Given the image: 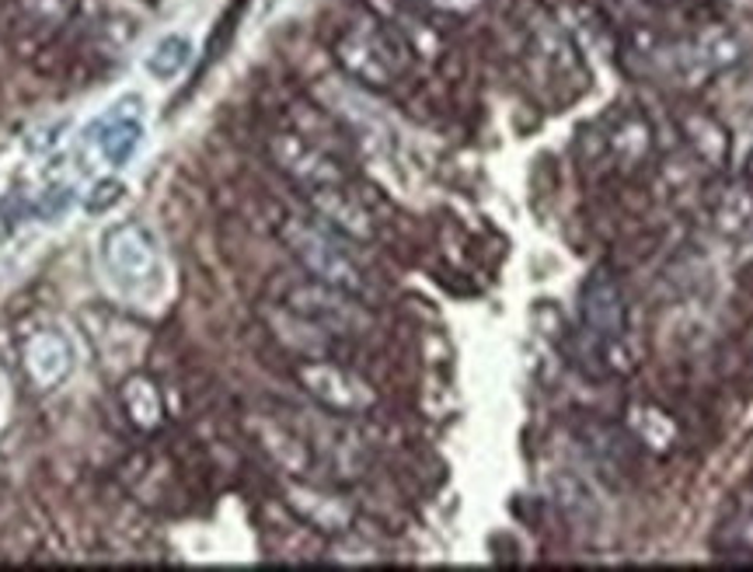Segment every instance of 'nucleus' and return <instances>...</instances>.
<instances>
[{
  "label": "nucleus",
  "instance_id": "obj_9",
  "mask_svg": "<svg viewBox=\"0 0 753 572\" xmlns=\"http://www.w3.org/2000/svg\"><path fill=\"white\" fill-rule=\"evenodd\" d=\"M308 202H311L314 217L321 223H329V228L339 231L342 238H350V241H370L374 238L370 210L363 207L345 182L329 186V189H318V193H308Z\"/></svg>",
  "mask_w": 753,
  "mask_h": 572
},
{
  "label": "nucleus",
  "instance_id": "obj_4",
  "mask_svg": "<svg viewBox=\"0 0 753 572\" xmlns=\"http://www.w3.org/2000/svg\"><path fill=\"white\" fill-rule=\"evenodd\" d=\"M405 53L409 50L398 43V35L380 29L377 22H356L335 43V59L342 64V70L370 88L391 85L405 70Z\"/></svg>",
  "mask_w": 753,
  "mask_h": 572
},
{
  "label": "nucleus",
  "instance_id": "obj_2",
  "mask_svg": "<svg viewBox=\"0 0 753 572\" xmlns=\"http://www.w3.org/2000/svg\"><path fill=\"white\" fill-rule=\"evenodd\" d=\"M279 241L287 244V252L303 265V273L311 279L339 286V290H350L356 297L370 294V279H366L363 265L345 249L342 234L332 231L329 223L290 213L279 223Z\"/></svg>",
  "mask_w": 753,
  "mask_h": 572
},
{
  "label": "nucleus",
  "instance_id": "obj_22",
  "mask_svg": "<svg viewBox=\"0 0 753 572\" xmlns=\"http://www.w3.org/2000/svg\"><path fill=\"white\" fill-rule=\"evenodd\" d=\"M401 4H405V0H370V8H374L380 18H391V14H398V11H401Z\"/></svg>",
  "mask_w": 753,
  "mask_h": 572
},
{
  "label": "nucleus",
  "instance_id": "obj_3",
  "mask_svg": "<svg viewBox=\"0 0 753 572\" xmlns=\"http://www.w3.org/2000/svg\"><path fill=\"white\" fill-rule=\"evenodd\" d=\"M98 258L109 283L122 294H144L160 276V249L151 228L140 220H122L101 234Z\"/></svg>",
  "mask_w": 753,
  "mask_h": 572
},
{
  "label": "nucleus",
  "instance_id": "obj_11",
  "mask_svg": "<svg viewBox=\"0 0 753 572\" xmlns=\"http://www.w3.org/2000/svg\"><path fill=\"white\" fill-rule=\"evenodd\" d=\"M252 437H255V443L262 447V451L269 454V461L279 468V472H287V475H308V468H311V447H308V440H303L300 433H294L287 422L269 419V416H258L252 422Z\"/></svg>",
  "mask_w": 753,
  "mask_h": 572
},
{
  "label": "nucleus",
  "instance_id": "obj_6",
  "mask_svg": "<svg viewBox=\"0 0 753 572\" xmlns=\"http://www.w3.org/2000/svg\"><path fill=\"white\" fill-rule=\"evenodd\" d=\"M287 308L314 321L318 329L329 336H363L374 324L363 297L339 290V286H329V283H318V279L294 286L287 297Z\"/></svg>",
  "mask_w": 753,
  "mask_h": 572
},
{
  "label": "nucleus",
  "instance_id": "obj_21",
  "mask_svg": "<svg viewBox=\"0 0 753 572\" xmlns=\"http://www.w3.org/2000/svg\"><path fill=\"white\" fill-rule=\"evenodd\" d=\"M122 199V182H98L95 186V196L85 202V207L91 210V213H101V210H109L112 202H119Z\"/></svg>",
  "mask_w": 753,
  "mask_h": 572
},
{
  "label": "nucleus",
  "instance_id": "obj_20",
  "mask_svg": "<svg viewBox=\"0 0 753 572\" xmlns=\"http://www.w3.org/2000/svg\"><path fill=\"white\" fill-rule=\"evenodd\" d=\"M32 213V202L18 199V196H4L0 199V238H8L11 231H18V223Z\"/></svg>",
  "mask_w": 753,
  "mask_h": 572
},
{
  "label": "nucleus",
  "instance_id": "obj_10",
  "mask_svg": "<svg viewBox=\"0 0 753 572\" xmlns=\"http://www.w3.org/2000/svg\"><path fill=\"white\" fill-rule=\"evenodd\" d=\"M25 371L38 387L64 384L74 371V345L59 329H38L22 345Z\"/></svg>",
  "mask_w": 753,
  "mask_h": 572
},
{
  "label": "nucleus",
  "instance_id": "obj_17",
  "mask_svg": "<svg viewBox=\"0 0 753 572\" xmlns=\"http://www.w3.org/2000/svg\"><path fill=\"white\" fill-rule=\"evenodd\" d=\"M189 59H192V43H189L186 35L171 32L165 38H157L154 50L144 59V67H147V74L154 80H175L181 70L189 67Z\"/></svg>",
  "mask_w": 753,
  "mask_h": 572
},
{
  "label": "nucleus",
  "instance_id": "obj_14",
  "mask_svg": "<svg viewBox=\"0 0 753 572\" xmlns=\"http://www.w3.org/2000/svg\"><path fill=\"white\" fill-rule=\"evenodd\" d=\"M287 503L297 509V517L303 524H311L321 535H345L353 524V509L345 506L339 496L321 493V488H308V485H294L287 493Z\"/></svg>",
  "mask_w": 753,
  "mask_h": 572
},
{
  "label": "nucleus",
  "instance_id": "obj_8",
  "mask_svg": "<svg viewBox=\"0 0 753 572\" xmlns=\"http://www.w3.org/2000/svg\"><path fill=\"white\" fill-rule=\"evenodd\" d=\"M126 106L130 98L122 106H112V112H106L88 130V140L95 143L98 157L109 161L112 168H126L140 151V143H144V116L126 112Z\"/></svg>",
  "mask_w": 753,
  "mask_h": 572
},
{
  "label": "nucleus",
  "instance_id": "obj_23",
  "mask_svg": "<svg viewBox=\"0 0 753 572\" xmlns=\"http://www.w3.org/2000/svg\"><path fill=\"white\" fill-rule=\"evenodd\" d=\"M746 178L753 182V154H750V165H746Z\"/></svg>",
  "mask_w": 753,
  "mask_h": 572
},
{
  "label": "nucleus",
  "instance_id": "obj_18",
  "mask_svg": "<svg viewBox=\"0 0 753 572\" xmlns=\"http://www.w3.org/2000/svg\"><path fill=\"white\" fill-rule=\"evenodd\" d=\"M122 402H126V413L140 429H154L160 422V416H165L157 387L147 377H133L126 387H122Z\"/></svg>",
  "mask_w": 753,
  "mask_h": 572
},
{
  "label": "nucleus",
  "instance_id": "obj_13",
  "mask_svg": "<svg viewBox=\"0 0 753 572\" xmlns=\"http://www.w3.org/2000/svg\"><path fill=\"white\" fill-rule=\"evenodd\" d=\"M677 127H680V136L690 147V154H695L701 165H708V168H726L729 165V154H732L729 130L711 112L687 109V112H680Z\"/></svg>",
  "mask_w": 753,
  "mask_h": 572
},
{
  "label": "nucleus",
  "instance_id": "obj_5",
  "mask_svg": "<svg viewBox=\"0 0 753 572\" xmlns=\"http://www.w3.org/2000/svg\"><path fill=\"white\" fill-rule=\"evenodd\" d=\"M297 384L332 416H363L377 405V392L359 374L321 356H308L297 366Z\"/></svg>",
  "mask_w": 753,
  "mask_h": 572
},
{
  "label": "nucleus",
  "instance_id": "obj_1",
  "mask_svg": "<svg viewBox=\"0 0 753 572\" xmlns=\"http://www.w3.org/2000/svg\"><path fill=\"white\" fill-rule=\"evenodd\" d=\"M579 315L586 336L597 342V353L607 371L632 374L639 366V353L632 342V318L618 276L610 270H594L579 290Z\"/></svg>",
  "mask_w": 753,
  "mask_h": 572
},
{
  "label": "nucleus",
  "instance_id": "obj_12",
  "mask_svg": "<svg viewBox=\"0 0 753 572\" xmlns=\"http://www.w3.org/2000/svg\"><path fill=\"white\" fill-rule=\"evenodd\" d=\"M603 143L607 154L618 161V168L635 172L653 154V127H649V119L639 109H624L621 116L610 119Z\"/></svg>",
  "mask_w": 753,
  "mask_h": 572
},
{
  "label": "nucleus",
  "instance_id": "obj_19",
  "mask_svg": "<svg viewBox=\"0 0 753 572\" xmlns=\"http://www.w3.org/2000/svg\"><path fill=\"white\" fill-rule=\"evenodd\" d=\"M729 538L737 548L753 551V496L737 506V514L729 520Z\"/></svg>",
  "mask_w": 753,
  "mask_h": 572
},
{
  "label": "nucleus",
  "instance_id": "obj_16",
  "mask_svg": "<svg viewBox=\"0 0 753 572\" xmlns=\"http://www.w3.org/2000/svg\"><path fill=\"white\" fill-rule=\"evenodd\" d=\"M628 426H632V433L645 443L653 447V451H669V447L677 443V422L669 419V413H663L660 405L653 402H635L628 405Z\"/></svg>",
  "mask_w": 753,
  "mask_h": 572
},
{
  "label": "nucleus",
  "instance_id": "obj_15",
  "mask_svg": "<svg viewBox=\"0 0 753 572\" xmlns=\"http://www.w3.org/2000/svg\"><path fill=\"white\" fill-rule=\"evenodd\" d=\"M711 223H716V231L726 238H737L743 234L750 223H753V182H729L716 193L711 199Z\"/></svg>",
  "mask_w": 753,
  "mask_h": 572
},
{
  "label": "nucleus",
  "instance_id": "obj_7",
  "mask_svg": "<svg viewBox=\"0 0 753 572\" xmlns=\"http://www.w3.org/2000/svg\"><path fill=\"white\" fill-rule=\"evenodd\" d=\"M269 154H273V165L287 175L303 196L345 182L339 161L300 133H276L269 140Z\"/></svg>",
  "mask_w": 753,
  "mask_h": 572
}]
</instances>
